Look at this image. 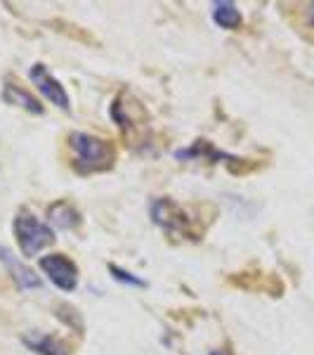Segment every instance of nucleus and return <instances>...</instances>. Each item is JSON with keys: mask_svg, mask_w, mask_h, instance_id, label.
<instances>
[{"mask_svg": "<svg viewBox=\"0 0 314 355\" xmlns=\"http://www.w3.org/2000/svg\"><path fill=\"white\" fill-rule=\"evenodd\" d=\"M109 272H111V277L116 279V282L125 284V287H135V289H145L147 287V279L137 277L135 272L123 270V268L116 266V263H109Z\"/></svg>", "mask_w": 314, "mask_h": 355, "instance_id": "f8f14e48", "label": "nucleus"}, {"mask_svg": "<svg viewBox=\"0 0 314 355\" xmlns=\"http://www.w3.org/2000/svg\"><path fill=\"white\" fill-rule=\"evenodd\" d=\"M12 230H15L21 256H26V259H36L45 246L55 244V239H57L53 227H50L48 223H43L41 218H36V216L26 209H21L19 214L15 216Z\"/></svg>", "mask_w": 314, "mask_h": 355, "instance_id": "f03ea898", "label": "nucleus"}, {"mask_svg": "<svg viewBox=\"0 0 314 355\" xmlns=\"http://www.w3.org/2000/svg\"><path fill=\"white\" fill-rule=\"evenodd\" d=\"M21 343L28 351L38 353V355H68L66 346L59 339H55L53 334H41V331H28L21 336Z\"/></svg>", "mask_w": 314, "mask_h": 355, "instance_id": "6e6552de", "label": "nucleus"}, {"mask_svg": "<svg viewBox=\"0 0 314 355\" xmlns=\"http://www.w3.org/2000/svg\"><path fill=\"white\" fill-rule=\"evenodd\" d=\"M213 21L220 28L234 31V28H239L243 24V17L234 3H222V0H218V3H213Z\"/></svg>", "mask_w": 314, "mask_h": 355, "instance_id": "9d476101", "label": "nucleus"}, {"mask_svg": "<svg viewBox=\"0 0 314 355\" xmlns=\"http://www.w3.org/2000/svg\"><path fill=\"white\" fill-rule=\"evenodd\" d=\"M3 100L8 102V105H15V107H21V110H26L28 114H41L45 112L43 105L36 100L31 93H28L26 88H21L19 83H12V81H5V88H3Z\"/></svg>", "mask_w": 314, "mask_h": 355, "instance_id": "1a4fd4ad", "label": "nucleus"}, {"mask_svg": "<svg viewBox=\"0 0 314 355\" xmlns=\"http://www.w3.org/2000/svg\"><path fill=\"white\" fill-rule=\"evenodd\" d=\"M201 157H210L213 162H227V159H232V154L213 150V147H210L208 142H203V140L194 142L190 150L185 147V150L175 152V159H178V162H192V159H201Z\"/></svg>", "mask_w": 314, "mask_h": 355, "instance_id": "9b49d317", "label": "nucleus"}, {"mask_svg": "<svg viewBox=\"0 0 314 355\" xmlns=\"http://www.w3.org/2000/svg\"><path fill=\"white\" fill-rule=\"evenodd\" d=\"M210 355H225V353H220V351H213V353H210Z\"/></svg>", "mask_w": 314, "mask_h": 355, "instance_id": "4468645a", "label": "nucleus"}, {"mask_svg": "<svg viewBox=\"0 0 314 355\" xmlns=\"http://www.w3.org/2000/svg\"><path fill=\"white\" fill-rule=\"evenodd\" d=\"M38 268L48 279L62 291H73L78 287V266L64 254H48L38 261Z\"/></svg>", "mask_w": 314, "mask_h": 355, "instance_id": "20e7f679", "label": "nucleus"}, {"mask_svg": "<svg viewBox=\"0 0 314 355\" xmlns=\"http://www.w3.org/2000/svg\"><path fill=\"white\" fill-rule=\"evenodd\" d=\"M48 225L53 227H57V230H66V232H71V230H78L81 227V223H83V218H81V211L76 209L71 202H57V204H53L48 209Z\"/></svg>", "mask_w": 314, "mask_h": 355, "instance_id": "0eeeda50", "label": "nucleus"}, {"mask_svg": "<svg viewBox=\"0 0 314 355\" xmlns=\"http://www.w3.org/2000/svg\"><path fill=\"white\" fill-rule=\"evenodd\" d=\"M149 211L151 220L168 234H175V237H196V232L192 230L190 214H185V209L178 202H173V199H154L149 204Z\"/></svg>", "mask_w": 314, "mask_h": 355, "instance_id": "7ed1b4c3", "label": "nucleus"}, {"mask_svg": "<svg viewBox=\"0 0 314 355\" xmlns=\"http://www.w3.org/2000/svg\"><path fill=\"white\" fill-rule=\"evenodd\" d=\"M0 261L5 263L10 277L15 279V284H17V289H19V291L41 289V277H38V275L33 272L31 268H26L21 261H17V256L10 249H5L3 244H0Z\"/></svg>", "mask_w": 314, "mask_h": 355, "instance_id": "423d86ee", "label": "nucleus"}, {"mask_svg": "<svg viewBox=\"0 0 314 355\" xmlns=\"http://www.w3.org/2000/svg\"><path fill=\"white\" fill-rule=\"evenodd\" d=\"M310 24L314 26V3L310 5Z\"/></svg>", "mask_w": 314, "mask_h": 355, "instance_id": "ddd939ff", "label": "nucleus"}, {"mask_svg": "<svg viewBox=\"0 0 314 355\" xmlns=\"http://www.w3.org/2000/svg\"><path fill=\"white\" fill-rule=\"evenodd\" d=\"M68 145L76 154V171L78 173H102L109 171L116 162V150L109 140L97 137L83 130H73L68 135Z\"/></svg>", "mask_w": 314, "mask_h": 355, "instance_id": "f257e3e1", "label": "nucleus"}, {"mask_svg": "<svg viewBox=\"0 0 314 355\" xmlns=\"http://www.w3.org/2000/svg\"><path fill=\"white\" fill-rule=\"evenodd\" d=\"M28 78H31L33 85L41 90V95H45V100H50L55 107H59V110H64V112L71 107V100H68V93L64 90V85L48 71V67H45L43 62H36V64L28 69Z\"/></svg>", "mask_w": 314, "mask_h": 355, "instance_id": "39448f33", "label": "nucleus"}]
</instances>
